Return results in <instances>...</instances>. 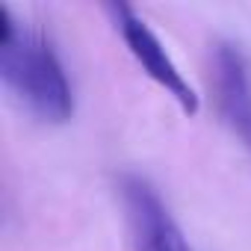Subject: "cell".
<instances>
[{
    "label": "cell",
    "mask_w": 251,
    "mask_h": 251,
    "mask_svg": "<svg viewBox=\"0 0 251 251\" xmlns=\"http://www.w3.org/2000/svg\"><path fill=\"white\" fill-rule=\"evenodd\" d=\"M106 12L112 15L115 30L121 33V39H124V45H127L130 56L142 65V71L160 89H166V95H172L186 115H195L198 112V95H195V89L186 83V77L180 74V68L175 65V59L169 56V50L163 48V42L157 39V33L145 24V18L133 6H127V3H109Z\"/></svg>",
    "instance_id": "cell-2"
},
{
    "label": "cell",
    "mask_w": 251,
    "mask_h": 251,
    "mask_svg": "<svg viewBox=\"0 0 251 251\" xmlns=\"http://www.w3.org/2000/svg\"><path fill=\"white\" fill-rule=\"evenodd\" d=\"M0 77L36 118L48 124L71 118L74 92L53 45L18 24L6 6H0Z\"/></svg>",
    "instance_id": "cell-1"
},
{
    "label": "cell",
    "mask_w": 251,
    "mask_h": 251,
    "mask_svg": "<svg viewBox=\"0 0 251 251\" xmlns=\"http://www.w3.org/2000/svg\"><path fill=\"white\" fill-rule=\"evenodd\" d=\"M121 195L133 225L136 251H192L180 225L151 183H145L142 177H127L121 183Z\"/></svg>",
    "instance_id": "cell-4"
},
{
    "label": "cell",
    "mask_w": 251,
    "mask_h": 251,
    "mask_svg": "<svg viewBox=\"0 0 251 251\" xmlns=\"http://www.w3.org/2000/svg\"><path fill=\"white\" fill-rule=\"evenodd\" d=\"M216 103L230 133L251 151V62L239 45L219 42L213 50Z\"/></svg>",
    "instance_id": "cell-3"
}]
</instances>
